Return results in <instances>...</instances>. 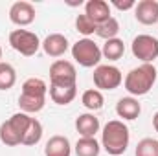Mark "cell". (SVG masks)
I'll use <instances>...</instances> for the list:
<instances>
[{"mask_svg": "<svg viewBox=\"0 0 158 156\" xmlns=\"http://www.w3.org/2000/svg\"><path fill=\"white\" fill-rule=\"evenodd\" d=\"M131 142V132L127 129V125L119 119H112L103 127V134H101V147L112 156L123 154L129 147Z\"/></svg>", "mask_w": 158, "mask_h": 156, "instance_id": "6da1fadb", "label": "cell"}, {"mask_svg": "<svg viewBox=\"0 0 158 156\" xmlns=\"http://www.w3.org/2000/svg\"><path fill=\"white\" fill-rule=\"evenodd\" d=\"M155 83H156V68L149 63H143L142 66L132 68L123 81L125 90L131 96H145Z\"/></svg>", "mask_w": 158, "mask_h": 156, "instance_id": "7a4b0ae2", "label": "cell"}, {"mask_svg": "<svg viewBox=\"0 0 158 156\" xmlns=\"http://www.w3.org/2000/svg\"><path fill=\"white\" fill-rule=\"evenodd\" d=\"M72 57L85 68L98 66L101 61V48L92 39H81L72 46Z\"/></svg>", "mask_w": 158, "mask_h": 156, "instance_id": "3957f363", "label": "cell"}, {"mask_svg": "<svg viewBox=\"0 0 158 156\" xmlns=\"http://www.w3.org/2000/svg\"><path fill=\"white\" fill-rule=\"evenodd\" d=\"M9 44L15 51H19L20 55H26V57L35 55L40 48L39 37L28 30H13L9 33Z\"/></svg>", "mask_w": 158, "mask_h": 156, "instance_id": "277c9868", "label": "cell"}, {"mask_svg": "<svg viewBox=\"0 0 158 156\" xmlns=\"http://www.w3.org/2000/svg\"><path fill=\"white\" fill-rule=\"evenodd\" d=\"M77 72L70 61L59 59L50 66V84L52 86H76Z\"/></svg>", "mask_w": 158, "mask_h": 156, "instance_id": "5b68a950", "label": "cell"}, {"mask_svg": "<svg viewBox=\"0 0 158 156\" xmlns=\"http://www.w3.org/2000/svg\"><path fill=\"white\" fill-rule=\"evenodd\" d=\"M123 81V76L119 72V68L112 64H99L94 70V84L96 88L101 90H116Z\"/></svg>", "mask_w": 158, "mask_h": 156, "instance_id": "8992f818", "label": "cell"}, {"mask_svg": "<svg viewBox=\"0 0 158 156\" xmlns=\"http://www.w3.org/2000/svg\"><path fill=\"white\" fill-rule=\"evenodd\" d=\"M132 55L143 63L153 64L158 57V39L153 35H138L132 40Z\"/></svg>", "mask_w": 158, "mask_h": 156, "instance_id": "52a82bcc", "label": "cell"}, {"mask_svg": "<svg viewBox=\"0 0 158 156\" xmlns=\"http://www.w3.org/2000/svg\"><path fill=\"white\" fill-rule=\"evenodd\" d=\"M9 20L17 26H30L35 20V7L30 2H15L9 7Z\"/></svg>", "mask_w": 158, "mask_h": 156, "instance_id": "ba28073f", "label": "cell"}, {"mask_svg": "<svg viewBox=\"0 0 158 156\" xmlns=\"http://www.w3.org/2000/svg\"><path fill=\"white\" fill-rule=\"evenodd\" d=\"M134 17L143 26H153L158 22V2L156 0H142L134 7Z\"/></svg>", "mask_w": 158, "mask_h": 156, "instance_id": "9c48e42d", "label": "cell"}, {"mask_svg": "<svg viewBox=\"0 0 158 156\" xmlns=\"http://www.w3.org/2000/svg\"><path fill=\"white\" fill-rule=\"evenodd\" d=\"M85 15L96 26H99V24H103L105 20L110 18V6L105 0H88L86 6H85Z\"/></svg>", "mask_w": 158, "mask_h": 156, "instance_id": "30bf717a", "label": "cell"}, {"mask_svg": "<svg viewBox=\"0 0 158 156\" xmlns=\"http://www.w3.org/2000/svg\"><path fill=\"white\" fill-rule=\"evenodd\" d=\"M40 46H42V50H44L46 55H50V57H61L68 50V39L64 35H61V33H52V35H48L44 39V42Z\"/></svg>", "mask_w": 158, "mask_h": 156, "instance_id": "8fae6325", "label": "cell"}, {"mask_svg": "<svg viewBox=\"0 0 158 156\" xmlns=\"http://www.w3.org/2000/svg\"><path fill=\"white\" fill-rule=\"evenodd\" d=\"M72 154V147L66 136L55 134L52 136L46 145H44V156H70Z\"/></svg>", "mask_w": 158, "mask_h": 156, "instance_id": "7c38bea8", "label": "cell"}, {"mask_svg": "<svg viewBox=\"0 0 158 156\" xmlns=\"http://www.w3.org/2000/svg\"><path fill=\"white\" fill-rule=\"evenodd\" d=\"M140 112H142V107H140L138 99H134V97H121L116 105V114L127 121L136 119L140 116Z\"/></svg>", "mask_w": 158, "mask_h": 156, "instance_id": "4fadbf2b", "label": "cell"}, {"mask_svg": "<svg viewBox=\"0 0 158 156\" xmlns=\"http://www.w3.org/2000/svg\"><path fill=\"white\" fill-rule=\"evenodd\" d=\"M76 129L81 134V138H94L99 130V119L94 114H81L76 119Z\"/></svg>", "mask_w": 158, "mask_h": 156, "instance_id": "5bb4252c", "label": "cell"}, {"mask_svg": "<svg viewBox=\"0 0 158 156\" xmlns=\"http://www.w3.org/2000/svg\"><path fill=\"white\" fill-rule=\"evenodd\" d=\"M46 105V97L42 96H30V94H22L19 96V107L24 114H35L40 112Z\"/></svg>", "mask_w": 158, "mask_h": 156, "instance_id": "9a60e30c", "label": "cell"}, {"mask_svg": "<svg viewBox=\"0 0 158 156\" xmlns=\"http://www.w3.org/2000/svg\"><path fill=\"white\" fill-rule=\"evenodd\" d=\"M77 86H52L50 84V97L57 105H68L76 99Z\"/></svg>", "mask_w": 158, "mask_h": 156, "instance_id": "2e32d148", "label": "cell"}, {"mask_svg": "<svg viewBox=\"0 0 158 156\" xmlns=\"http://www.w3.org/2000/svg\"><path fill=\"white\" fill-rule=\"evenodd\" d=\"M123 53H125V44H123V40L121 39H110L107 40L105 44H103V50H101V55L105 57V59H109V61H118L123 57Z\"/></svg>", "mask_w": 158, "mask_h": 156, "instance_id": "e0dca14e", "label": "cell"}, {"mask_svg": "<svg viewBox=\"0 0 158 156\" xmlns=\"http://www.w3.org/2000/svg\"><path fill=\"white\" fill-rule=\"evenodd\" d=\"M101 145L96 138H79L76 143V154L77 156H99Z\"/></svg>", "mask_w": 158, "mask_h": 156, "instance_id": "ac0fdd59", "label": "cell"}, {"mask_svg": "<svg viewBox=\"0 0 158 156\" xmlns=\"http://www.w3.org/2000/svg\"><path fill=\"white\" fill-rule=\"evenodd\" d=\"M42 138V125H40L39 119L31 117L30 119V125L24 132V138H22V145H37Z\"/></svg>", "mask_w": 158, "mask_h": 156, "instance_id": "d6986e66", "label": "cell"}, {"mask_svg": "<svg viewBox=\"0 0 158 156\" xmlns=\"http://www.w3.org/2000/svg\"><path fill=\"white\" fill-rule=\"evenodd\" d=\"M81 101H83V105H85L88 110H99V109L103 107V103H105L103 94H101L98 88H90V90L83 92Z\"/></svg>", "mask_w": 158, "mask_h": 156, "instance_id": "ffe728a7", "label": "cell"}, {"mask_svg": "<svg viewBox=\"0 0 158 156\" xmlns=\"http://www.w3.org/2000/svg\"><path fill=\"white\" fill-rule=\"evenodd\" d=\"M46 92H48V86H46V83L39 77H30L22 83V94L46 97Z\"/></svg>", "mask_w": 158, "mask_h": 156, "instance_id": "44dd1931", "label": "cell"}, {"mask_svg": "<svg viewBox=\"0 0 158 156\" xmlns=\"http://www.w3.org/2000/svg\"><path fill=\"white\" fill-rule=\"evenodd\" d=\"M96 33L105 40L116 39V35L119 33V22L114 18V17H110L109 20H105L103 24H99V26L96 28Z\"/></svg>", "mask_w": 158, "mask_h": 156, "instance_id": "7402d4cb", "label": "cell"}, {"mask_svg": "<svg viewBox=\"0 0 158 156\" xmlns=\"http://www.w3.org/2000/svg\"><path fill=\"white\" fill-rule=\"evenodd\" d=\"M17 83V72L9 63H0V90H9Z\"/></svg>", "mask_w": 158, "mask_h": 156, "instance_id": "603a6c76", "label": "cell"}, {"mask_svg": "<svg viewBox=\"0 0 158 156\" xmlns=\"http://www.w3.org/2000/svg\"><path fill=\"white\" fill-rule=\"evenodd\" d=\"M0 142L4 145H9V147H15V145H20L22 143V138L13 130V127L9 125V121H4L0 125Z\"/></svg>", "mask_w": 158, "mask_h": 156, "instance_id": "cb8c5ba5", "label": "cell"}, {"mask_svg": "<svg viewBox=\"0 0 158 156\" xmlns=\"http://www.w3.org/2000/svg\"><path fill=\"white\" fill-rule=\"evenodd\" d=\"M136 156H158V140L143 138L136 145Z\"/></svg>", "mask_w": 158, "mask_h": 156, "instance_id": "d4e9b609", "label": "cell"}, {"mask_svg": "<svg viewBox=\"0 0 158 156\" xmlns=\"http://www.w3.org/2000/svg\"><path fill=\"white\" fill-rule=\"evenodd\" d=\"M30 119H31V117L28 116V114L19 112V114H13L7 121H9V125L13 127V130H15L20 138H24V132H26V129H28V125H30Z\"/></svg>", "mask_w": 158, "mask_h": 156, "instance_id": "484cf974", "label": "cell"}, {"mask_svg": "<svg viewBox=\"0 0 158 156\" xmlns=\"http://www.w3.org/2000/svg\"><path fill=\"white\" fill-rule=\"evenodd\" d=\"M76 28H77V31L81 35H85V37H88V35H92V33H96V24L83 13V15H77V18H76Z\"/></svg>", "mask_w": 158, "mask_h": 156, "instance_id": "4316f807", "label": "cell"}, {"mask_svg": "<svg viewBox=\"0 0 158 156\" xmlns=\"http://www.w3.org/2000/svg\"><path fill=\"white\" fill-rule=\"evenodd\" d=\"M112 6L118 7L119 11H127V9L136 7V2H134V0H125V2H121V0H112Z\"/></svg>", "mask_w": 158, "mask_h": 156, "instance_id": "83f0119b", "label": "cell"}, {"mask_svg": "<svg viewBox=\"0 0 158 156\" xmlns=\"http://www.w3.org/2000/svg\"><path fill=\"white\" fill-rule=\"evenodd\" d=\"M153 127H155V130L158 132V112L153 116Z\"/></svg>", "mask_w": 158, "mask_h": 156, "instance_id": "f1b7e54d", "label": "cell"}, {"mask_svg": "<svg viewBox=\"0 0 158 156\" xmlns=\"http://www.w3.org/2000/svg\"><path fill=\"white\" fill-rule=\"evenodd\" d=\"M0 59H2V48H0ZM0 63H2V61H0Z\"/></svg>", "mask_w": 158, "mask_h": 156, "instance_id": "f546056e", "label": "cell"}]
</instances>
